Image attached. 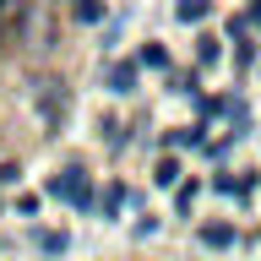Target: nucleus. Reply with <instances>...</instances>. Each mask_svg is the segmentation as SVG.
<instances>
[{"instance_id": "f03ea898", "label": "nucleus", "mask_w": 261, "mask_h": 261, "mask_svg": "<svg viewBox=\"0 0 261 261\" xmlns=\"http://www.w3.org/2000/svg\"><path fill=\"white\" fill-rule=\"evenodd\" d=\"M38 109H44V120H49V125L60 120V109H65V93H60V82H38Z\"/></svg>"}, {"instance_id": "f257e3e1", "label": "nucleus", "mask_w": 261, "mask_h": 261, "mask_svg": "<svg viewBox=\"0 0 261 261\" xmlns=\"http://www.w3.org/2000/svg\"><path fill=\"white\" fill-rule=\"evenodd\" d=\"M55 196H65L71 207H87V201H93V191H87V174H82V169H65V174L55 179Z\"/></svg>"}, {"instance_id": "20e7f679", "label": "nucleus", "mask_w": 261, "mask_h": 261, "mask_svg": "<svg viewBox=\"0 0 261 261\" xmlns=\"http://www.w3.org/2000/svg\"><path fill=\"white\" fill-rule=\"evenodd\" d=\"M212 11V0H179V22H201Z\"/></svg>"}, {"instance_id": "423d86ee", "label": "nucleus", "mask_w": 261, "mask_h": 261, "mask_svg": "<svg viewBox=\"0 0 261 261\" xmlns=\"http://www.w3.org/2000/svg\"><path fill=\"white\" fill-rule=\"evenodd\" d=\"M142 65H147V71H163V65H169V55H163L158 44H147V49H142Z\"/></svg>"}, {"instance_id": "1a4fd4ad", "label": "nucleus", "mask_w": 261, "mask_h": 261, "mask_svg": "<svg viewBox=\"0 0 261 261\" xmlns=\"http://www.w3.org/2000/svg\"><path fill=\"white\" fill-rule=\"evenodd\" d=\"M174 179H179V163L163 158V163H158V185H174Z\"/></svg>"}, {"instance_id": "39448f33", "label": "nucleus", "mask_w": 261, "mask_h": 261, "mask_svg": "<svg viewBox=\"0 0 261 261\" xmlns=\"http://www.w3.org/2000/svg\"><path fill=\"white\" fill-rule=\"evenodd\" d=\"M201 245H234V228H223V223H207V228H201Z\"/></svg>"}, {"instance_id": "7ed1b4c3", "label": "nucleus", "mask_w": 261, "mask_h": 261, "mask_svg": "<svg viewBox=\"0 0 261 261\" xmlns=\"http://www.w3.org/2000/svg\"><path fill=\"white\" fill-rule=\"evenodd\" d=\"M136 76H142V65H109V93H136Z\"/></svg>"}, {"instance_id": "6e6552de", "label": "nucleus", "mask_w": 261, "mask_h": 261, "mask_svg": "<svg viewBox=\"0 0 261 261\" xmlns=\"http://www.w3.org/2000/svg\"><path fill=\"white\" fill-rule=\"evenodd\" d=\"M120 207H125V191H120V185H114V191L103 196V218H114V212H120Z\"/></svg>"}, {"instance_id": "0eeeda50", "label": "nucleus", "mask_w": 261, "mask_h": 261, "mask_svg": "<svg viewBox=\"0 0 261 261\" xmlns=\"http://www.w3.org/2000/svg\"><path fill=\"white\" fill-rule=\"evenodd\" d=\"M98 16H103L98 0H76V22H98Z\"/></svg>"}]
</instances>
